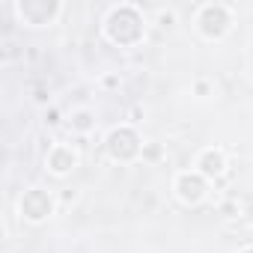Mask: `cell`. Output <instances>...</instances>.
<instances>
[{
  "instance_id": "9",
  "label": "cell",
  "mask_w": 253,
  "mask_h": 253,
  "mask_svg": "<svg viewBox=\"0 0 253 253\" xmlns=\"http://www.w3.org/2000/svg\"><path fill=\"white\" fill-rule=\"evenodd\" d=\"M45 122H48V125H57V122H60V116H57V110H51V113L45 116Z\"/></svg>"
},
{
  "instance_id": "6",
  "label": "cell",
  "mask_w": 253,
  "mask_h": 253,
  "mask_svg": "<svg viewBox=\"0 0 253 253\" xmlns=\"http://www.w3.org/2000/svg\"><path fill=\"white\" fill-rule=\"evenodd\" d=\"M226 170V155L220 149H203L200 158H197V173L206 176V179H214Z\"/></svg>"
},
{
  "instance_id": "7",
  "label": "cell",
  "mask_w": 253,
  "mask_h": 253,
  "mask_svg": "<svg viewBox=\"0 0 253 253\" xmlns=\"http://www.w3.org/2000/svg\"><path fill=\"white\" fill-rule=\"evenodd\" d=\"M92 125H95V119H92V113H89V110H78V113L72 116V128H75V131H81V134H86Z\"/></svg>"
},
{
  "instance_id": "3",
  "label": "cell",
  "mask_w": 253,
  "mask_h": 253,
  "mask_svg": "<svg viewBox=\"0 0 253 253\" xmlns=\"http://www.w3.org/2000/svg\"><path fill=\"white\" fill-rule=\"evenodd\" d=\"M176 197L188 206H197L206 197V176H200L197 170L194 173H179L176 176Z\"/></svg>"
},
{
  "instance_id": "8",
  "label": "cell",
  "mask_w": 253,
  "mask_h": 253,
  "mask_svg": "<svg viewBox=\"0 0 253 253\" xmlns=\"http://www.w3.org/2000/svg\"><path fill=\"white\" fill-rule=\"evenodd\" d=\"M194 89H197L200 95H206V92H209V84H206V81H197V86H194Z\"/></svg>"
},
{
  "instance_id": "4",
  "label": "cell",
  "mask_w": 253,
  "mask_h": 253,
  "mask_svg": "<svg viewBox=\"0 0 253 253\" xmlns=\"http://www.w3.org/2000/svg\"><path fill=\"white\" fill-rule=\"evenodd\" d=\"M51 209H54V203H51V197H48L42 188H30V191L21 197V214H24L27 220H45V217L51 214Z\"/></svg>"
},
{
  "instance_id": "2",
  "label": "cell",
  "mask_w": 253,
  "mask_h": 253,
  "mask_svg": "<svg viewBox=\"0 0 253 253\" xmlns=\"http://www.w3.org/2000/svg\"><path fill=\"white\" fill-rule=\"evenodd\" d=\"M107 152L116 158V161H128L140 152V140L131 128H116L110 137H107Z\"/></svg>"
},
{
  "instance_id": "5",
  "label": "cell",
  "mask_w": 253,
  "mask_h": 253,
  "mask_svg": "<svg viewBox=\"0 0 253 253\" xmlns=\"http://www.w3.org/2000/svg\"><path fill=\"white\" fill-rule=\"evenodd\" d=\"M78 167V152L72 149V146H54L51 152H48V170L54 173V176H66V173H72Z\"/></svg>"
},
{
  "instance_id": "1",
  "label": "cell",
  "mask_w": 253,
  "mask_h": 253,
  "mask_svg": "<svg viewBox=\"0 0 253 253\" xmlns=\"http://www.w3.org/2000/svg\"><path fill=\"white\" fill-rule=\"evenodd\" d=\"M197 24H200L203 36H209V39H220V36L229 30V24H232V21H229V9L220 6V3H209V6L200 9Z\"/></svg>"
}]
</instances>
